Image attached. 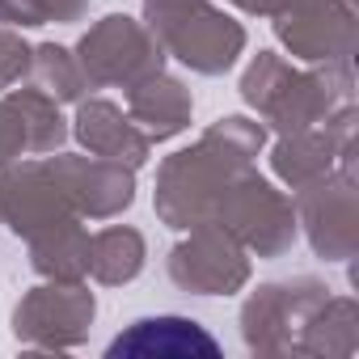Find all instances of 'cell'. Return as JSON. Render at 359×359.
I'll return each instance as SVG.
<instances>
[{"label": "cell", "instance_id": "cell-1", "mask_svg": "<svg viewBox=\"0 0 359 359\" xmlns=\"http://www.w3.org/2000/svg\"><path fill=\"white\" fill-rule=\"evenodd\" d=\"M262 148H266V127L258 118L250 114L216 118L191 148H177L156 165V191H152L156 220L173 233L208 224L220 191L237 173L254 169Z\"/></svg>", "mask_w": 359, "mask_h": 359}, {"label": "cell", "instance_id": "cell-2", "mask_svg": "<svg viewBox=\"0 0 359 359\" xmlns=\"http://www.w3.org/2000/svg\"><path fill=\"white\" fill-rule=\"evenodd\" d=\"M144 26L182 68L199 76H224L245 55V26L212 0H144Z\"/></svg>", "mask_w": 359, "mask_h": 359}, {"label": "cell", "instance_id": "cell-3", "mask_svg": "<svg viewBox=\"0 0 359 359\" xmlns=\"http://www.w3.org/2000/svg\"><path fill=\"white\" fill-rule=\"evenodd\" d=\"M212 224L233 233L250 250V258H283L296 245V237H300L292 195H283L258 169L237 173L233 182L220 191Z\"/></svg>", "mask_w": 359, "mask_h": 359}, {"label": "cell", "instance_id": "cell-4", "mask_svg": "<svg viewBox=\"0 0 359 359\" xmlns=\"http://www.w3.org/2000/svg\"><path fill=\"white\" fill-rule=\"evenodd\" d=\"M85 85L89 89H127L152 72L165 68V51L152 39V30L127 13H106L97 18L72 47Z\"/></svg>", "mask_w": 359, "mask_h": 359}, {"label": "cell", "instance_id": "cell-5", "mask_svg": "<svg viewBox=\"0 0 359 359\" xmlns=\"http://www.w3.org/2000/svg\"><path fill=\"white\" fill-rule=\"evenodd\" d=\"M296 224L309 241V250L321 262H351L359 254V177L355 156L342 161L334 173L292 191Z\"/></svg>", "mask_w": 359, "mask_h": 359}, {"label": "cell", "instance_id": "cell-6", "mask_svg": "<svg viewBox=\"0 0 359 359\" xmlns=\"http://www.w3.org/2000/svg\"><path fill=\"white\" fill-rule=\"evenodd\" d=\"M330 296V287L313 275L258 283L241 304V338L254 355H292L304 321L317 313V304Z\"/></svg>", "mask_w": 359, "mask_h": 359}, {"label": "cell", "instance_id": "cell-7", "mask_svg": "<svg viewBox=\"0 0 359 359\" xmlns=\"http://www.w3.org/2000/svg\"><path fill=\"white\" fill-rule=\"evenodd\" d=\"M97 317V296L89 283L43 279L13 309V338L30 351H72L89 338Z\"/></svg>", "mask_w": 359, "mask_h": 359}, {"label": "cell", "instance_id": "cell-8", "mask_svg": "<svg viewBox=\"0 0 359 359\" xmlns=\"http://www.w3.org/2000/svg\"><path fill=\"white\" fill-rule=\"evenodd\" d=\"M355 102V68L351 60H334V64H309L283 76V85L266 97V106L258 110V123L275 135L287 131H304L325 123L334 110Z\"/></svg>", "mask_w": 359, "mask_h": 359}, {"label": "cell", "instance_id": "cell-9", "mask_svg": "<svg viewBox=\"0 0 359 359\" xmlns=\"http://www.w3.org/2000/svg\"><path fill=\"white\" fill-rule=\"evenodd\" d=\"M173 287L191 296H237L250 283V250L220 224H195L165 258Z\"/></svg>", "mask_w": 359, "mask_h": 359}, {"label": "cell", "instance_id": "cell-10", "mask_svg": "<svg viewBox=\"0 0 359 359\" xmlns=\"http://www.w3.org/2000/svg\"><path fill=\"white\" fill-rule=\"evenodd\" d=\"M279 47L300 64H334L355 60V5L351 0H296L279 18H271Z\"/></svg>", "mask_w": 359, "mask_h": 359}, {"label": "cell", "instance_id": "cell-11", "mask_svg": "<svg viewBox=\"0 0 359 359\" xmlns=\"http://www.w3.org/2000/svg\"><path fill=\"white\" fill-rule=\"evenodd\" d=\"M355 123H359V114H355V102H351L317 127L279 135L271 144V173L287 191H300V187L317 182V177L334 173L342 161L355 156Z\"/></svg>", "mask_w": 359, "mask_h": 359}, {"label": "cell", "instance_id": "cell-12", "mask_svg": "<svg viewBox=\"0 0 359 359\" xmlns=\"http://www.w3.org/2000/svg\"><path fill=\"white\" fill-rule=\"evenodd\" d=\"M47 173L68 195L72 212L81 220H114L135 203V169L89 156V152H47Z\"/></svg>", "mask_w": 359, "mask_h": 359}, {"label": "cell", "instance_id": "cell-13", "mask_svg": "<svg viewBox=\"0 0 359 359\" xmlns=\"http://www.w3.org/2000/svg\"><path fill=\"white\" fill-rule=\"evenodd\" d=\"M72 203L43 161H13L0 169V224H9L22 241L72 220Z\"/></svg>", "mask_w": 359, "mask_h": 359}, {"label": "cell", "instance_id": "cell-14", "mask_svg": "<svg viewBox=\"0 0 359 359\" xmlns=\"http://www.w3.org/2000/svg\"><path fill=\"white\" fill-rule=\"evenodd\" d=\"M220 342L195 317H140L110 338L106 359H212Z\"/></svg>", "mask_w": 359, "mask_h": 359}, {"label": "cell", "instance_id": "cell-15", "mask_svg": "<svg viewBox=\"0 0 359 359\" xmlns=\"http://www.w3.org/2000/svg\"><path fill=\"white\" fill-rule=\"evenodd\" d=\"M68 127H72L76 144H81L89 156H102V161H114V165H127V169L148 165L152 140H148V135L127 118V110L114 106L110 97H81Z\"/></svg>", "mask_w": 359, "mask_h": 359}, {"label": "cell", "instance_id": "cell-16", "mask_svg": "<svg viewBox=\"0 0 359 359\" xmlns=\"http://www.w3.org/2000/svg\"><path fill=\"white\" fill-rule=\"evenodd\" d=\"M123 97H127V118L152 144H165L173 135H182L191 127V118H195L191 89L177 81V76H169L165 68L152 72V76H144V81H135V85H127Z\"/></svg>", "mask_w": 359, "mask_h": 359}, {"label": "cell", "instance_id": "cell-17", "mask_svg": "<svg viewBox=\"0 0 359 359\" xmlns=\"http://www.w3.org/2000/svg\"><path fill=\"white\" fill-rule=\"evenodd\" d=\"M26 245H30V271L39 279H55V283L89 279V245H93V237H89L81 216L30 237Z\"/></svg>", "mask_w": 359, "mask_h": 359}, {"label": "cell", "instance_id": "cell-18", "mask_svg": "<svg viewBox=\"0 0 359 359\" xmlns=\"http://www.w3.org/2000/svg\"><path fill=\"white\" fill-rule=\"evenodd\" d=\"M359 351V304L351 296H325L304 321L296 351L304 359H351Z\"/></svg>", "mask_w": 359, "mask_h": 359}, {"label": "cell", "instance_id": "cell-19", "mask_svg": "<svg viewBox=\"0 0 359 359\" xmlns=\"http://www.w3.org/2000/svg\"><path fill=\"white\" fill-rule=\"evenodd\" d=\"M148 262V245L144 233L131 224H110L102 233H93L89 245V279H97L102 287H123L131 279H140Z\"/></svg>", "mask_w": 359, "mask_h": 359}, {"label": "cell", "instance_id": "cell-20", "mask_svg": "<svg viewBox=\"0 0 359 359\" xmlns=\"http://www.w3.org/2000/svg\"><path fill=\"white\" fill-rule=\"evenodd\" d=\"M9 102L22 114L26 152H43L47 156V152H60L68 144L72 127H68V118H64V110H60V102L51 93H43L39 85H30V89H9Z\"/></svg>", "mask_w": 359, "mask_h": 359}, {"label": "cell", "instance_id": "cell-21", "mask_svg": "<svg viewBox=\"0 0 359 359\" xmlns=\"http://www.w3.org/2000/svg\"><path fill=\"white\" fill-rule=\"evenodd\" d=\"M30 81H34L43 93H51L60 106H76V102L89 93L85 72H81L72 47H60V43H39V47L30 51Z\"/></svg>", "mask_w": 359, "mask_h": 359}, {"label": "cell", "instance_id": "cell-22", "mask_svg": "<svg viewBox=\"0 0 359 359\" xmlns=\"http://www.w3.org/2000/svg\"><path fill=\"white\" fill-rule=\"evenodd\" d=\"M89 13V0H0V22L9 30H34V26H68Z\"/></svg>", "mask_w": 359, "mask_h": 359}, {"label": "cell", "instance_id": "cell-23", "mask_svg": "<svg viewBox=\"0 0 359 359\" xmlns=\"http://www.w3.org/2000/svg\"><path fill=\"white\" fill-rule=\"evenodd\" d=\"M292 72V60H283L279 51H258L250 64H245V72H241V102L258 114L262 106H266V97L283 85V76Z\"/></svg>", "mask_w": 359, "mask_h": 359}, {"label": "cell", "instance_id": "cell-24", "mask_svg": "<svg viewBox=\"0 0 359 359\" xmlns=\"http://www.w3.org/2000/svg\"><path fill=\"white\" fill-rule=\"evenodd\" d=\"M30 43L22 39V30L0 26V93H9L13 85H22L30 76Z\"/></svg>", "mask_w": 359, "mask_h": 359}, {"label": "cell", "instance_id": "cell-25", "mask_svg": "<svg viewBox=\"0 0 359 359\" xmlns=\"http://www.w3.org/2000/svg\"><path fill=\"white\" fill-rule=\"evenodd\" d=\"M22 156H26V127H22L18 106L5 93V97H0V169L22 161Z\"/></svg>", "mask_w": 359, "mask_h": 359}, {"label": "cell", "instance_id": "cell-26", "mask_svg": "<svg viewBox=\"0 0 359 359\" xmlns=\"http://www.w3.org/2000/svg\"><path fill=\"white\" fill-rule=\"evenodd\" d=\"M229 5H237L250 18H279V13H287L296 5V0H229Z\"/></svg>", "mask_w": 359, "mask_h": 359}]
</instances>
